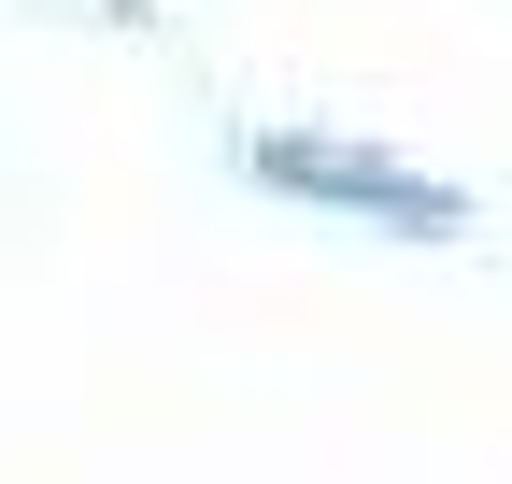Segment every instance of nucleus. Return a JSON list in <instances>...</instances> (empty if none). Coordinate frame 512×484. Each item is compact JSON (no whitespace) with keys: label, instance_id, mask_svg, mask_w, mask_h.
<instances>
[{"label":"nucleus","instance_id":"f257e3e1","mask_svg":"<svg viewBox=\"0 0 512 484\" xmlns=\"http://www.w3.org/2000/svg\"><path fill=\"white\" fill-rule=\"evenodd\" d=\"M271 186H299V200H342V214H384V228H413V242H441V228H470V200L456 186H427V171H399V157H356V143H271Z\"/></svg>","mask_w":512,"mask_h":484}]
</instances>
